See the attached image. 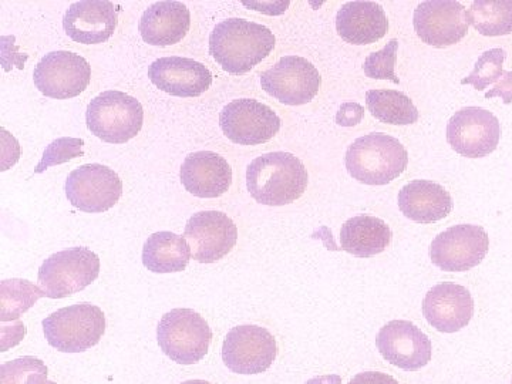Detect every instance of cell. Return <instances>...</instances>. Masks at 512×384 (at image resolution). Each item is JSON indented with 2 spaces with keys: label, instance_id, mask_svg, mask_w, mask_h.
I'll list each match as a JSON object with an SVG mask.
<instances>
[{
  "label": "cell",
  "instance_id": "1",
  "mask_svg": "<svg viewBox=\"0 0 512 384\" xmlns=\"http://www.w3.org/2000/svg\"><path fill=\"white\" fill-rule=\"evenodd\" d=\"M271 29L251 20H222L212 30L210 53L225 72L245 74L271 55L275 47Z\"/></svg>",
  "mask_w": 512,
  "mask_h": 384
},
{
  "label": "cell",
  "instance_id": "2",
  "mask_svg": "<svg viewBox=\"0 0 512 384\" xmlns=\"http://www.w3.org/2000/svg\"><path fill=\"white\" fill-rule=\"evenodd\" d=\"M309 175L298 157L285 151L262 154L247 168V187L256 202L284 207L298 200L308 187Z\"/></svg>",
  "mask_w": 512,
  "mask_h": 384
},
{
  "label": "cell",
  "instance_id": "3",
  "mask_svg": "<svg viewBox=\"0 0 512 384\" xmlns=\"http://www.w3.org/2000/svg\"><path fill=\"white\" fill-rule=\"evenodd\" d=\"M345 164L348 173L359 183L386 185L406 171L409 153L397 138L370 133L350 144Z\"/></svg>",
  "mask_w": 512,
  "mask_h": 384
},
{
  "label": "cell",
  "instance_id": "4",
  "mask_svg": "<svg viewBox=\"0 0 512 384\" xmlns=\"http://www.w3.org/2000/svg\"><path fill=\"white\" fill-rule=\"evenodd\" d=\"M52 348L63 353H82L92 349L106 332V316L89 302L59 309L42 322Z\"/></svg>",
  "mask_w": 512,
  "mask_h": 384
},
{
  "label": "cell",
  "instance_id": "5",
  "mask_svg": "<svg viewBox=\"0 0 512 384\" xmlns=\"http://www.w3.org/2000/svg\"><path fill=\"white\" fill-rule=\"evenodd\" d=\"M86 123L104 143L124 144L143 128V104L130 94L107 90L90 101Z\"/></svg>",
  "mask_w": 512,
  "mask_h": 384
},
{
  "label": "cell",
  "instance_id": "6",
  "mask_svg": "<svg viewBox=\"0 0 512 384\" xmlns=\"http://www.w3.org/2000/svg\"><path fill=\"white\" fill-rule=\"evenodd\" d=\"M161 350L178 365L201 362L210 349L212 330L207 320L192 309H173L158 323Z\"/></svg>",
  "mask_w": 512,
  "mask_h": 384
},
{
  "label": "cell",
  "instance_id": "7",
  "mask_svg": "<svg viewBox=\"0 0 512 384\" xmlns=\"http://www.w3.org/2000/svg\"><path fill=\"white\" fill-rule=\"evenodd\" d=\"M100 275V258L92 249L76 247L56 252L39 269V285L46 298L63 299L83 291Z\"/></svg>",
  "mask_w": 512,
  "mask_h": 384
},
{
  "label": "cell",
  "instance_id": "8",
  "mask_svg": "<svg viewBox=\"0 0 512 384\" xmlns=\"http://www.w3.org/2000/svg\"><path fill=\"white\" fill-rule=\"evenodd\" d=\"M490 249V237L480 225L446 229L430 245L431 262L446 272H466L480 265Z\"/></svg>",
  "mask_w": 512,
  "mask_h": 384
},
{
  "label": "cell",
  "instance_id": "9",
  "mask_svg": "<svg viewBox=\"0 0 512 384\" xmlns=\"http://www.w3.org/2000/svg\"><path fill=\"white\" fill-rule=\"evenodd\" d=\"M261 86L286 106H303L318 96L322 77L305 57L284 56L274 67L261 73Z\"/></svg>",
  "mask_w": 512,
  "mask_h": 384
},
{
  "label": "cell",
  "instance_id": "10",
  "mask_svg": "<svg viewBox=\"0 0 512 384\" xmlns=\"http://www.w3.org/2000/svg\"><path fill=\"white\" fill-rule=\"evenodd\" d=\"M278 355V346L268 329L242 325L229 330L222 345V360L238 375L265 373Z\"/></svg>",
  "mask_w": 512,
  "mask_h": 384
},
{
  "label": "cell",
  "instance_id": "11",
  "mask_svg": "<svg viewBox=\"0 0 512 384\" xmlns=\"http://www.w3.org/2000/svg\"><path fill=\"white\" fill-rule=\"evenodd\" d=\"M123 195L119 174L103 164H84L69 174L66 197L74 208L89 214L109 211Z\"/></svg>",
  "mask_w": 512,
  "mask_h": 384
},
{
  "label": "cell",
  "instance_id": "12",
  "mask_svg": "<svg viewBox=\"0 0 512 384\" xmlns=\"http://www.w3.org/2000/svg\"><path fill=\"white\" fill-rule=\"evenodd\" d=\"M92 79V66L76 53L57 50L42 57L33 82L39 92L50 99L66 100L79 96L87 89Z\"/></svg>",
  "mask_w": 512,
  "mask_h": 384
},
{
  "label": "cell",
  "instance_id": "13",
  "mask_svg": "<svg viewBox=\"0 0 512 384\" xmlns=\"http://www.w3.org/2000/svg\"><path fill=\"white\" fill-rule=\"evenodd\" d=\"M500 137V120L481 107H464L447 124V143L460 156L468 158H483L493 153Z\"/></svg>",
  "mask_w": 512,
  "mask_h": 384
},
{
  "label": "cell",
  "instance_id": "14",
  "mask_svg": "<svg viewBox=\"0 0 512 384\" xmlns=\"http://www.w3.org/2000/svg\"><path fill=\"white\" fill-rule=\"evenodd\" d=\"M220 126L225 136L239 146H258L281 130V119L271 107L254 99L231 101L222 109Z\"/></svg>",
  "mask_w": 512,
  "mask_h": 384
},
{
  "label": "cell",
  "instance_id": "15",
  "mask_svg": "<svg viewBox=\"0 0 512 384\" xmlns=\"http://www.w3.org/2000/svg\"><path fill=\"white\" fill-rule=\"evenodd\" d=\"M414 30L421 42L437 49L456 45L468 32L467 10L456 0H426L413 16Z\"/></svg>",
  "mask_w": 512,
  "mask_h": 384
},
{
  "label": "cell",
  "instance_id": "16",
  "mask_svg": "<svg viewBox=\"0 0 512 384\" xmlns=\"http://www.w3.org/2000/svg\"><path fill=\"white\" fill-rule=\"evenodd\" d=\"M184 238L200 264H214L228 255L238 241V228L221 211H201L185 225Z\"/></svg>",
  "mask_w": 512,
  "mask_h": 384
},
{
  "label": "cell",
  "instance_id": "17",
  "mask_svg": "<svg viewBox=\"0 0 512 384\" xmlns=\"http://www.w3.org/2000/svg\"><path fill=\"white\" fill-rule=\"evenodd\" d=\"M376 346L390 365L407 372L429 365L433 356L431 340L409 320H392L383 326Z\"/></svg>",
  "mask_w": 512,
  "mask_h": 384
},
{
  "label": "cell",
  "instance_id": "18",
  "mask_svg": "<svg viewBox=\"0 0 512 384\" xmlns=\"http://www.w3.org/2000/svg\"><path fill=\"white\" fill-rule=\"evenodd\" d=\"M151 83L175 97H198L210 90L212 74L205 64L190 57H161L148 69Z\"/></svg>",
  "mask_w": 512,
  "mask_h": 384
},
{
  "label": "cell",
  "instance_id": "19",
  "mask_svg": "<svg viewBox=\"0 0 512 384\" xmlns=\"http://www.w3.org/2000/svg\"><path fill=\"white\" fill-rule=\"evenodd\" d=\"M423 315L439 332L456 333L473 319V296L467 288L453 282L433 286L424 298Z\"/></svg>",
  "mask_w": 512,
  "mask_h": 384
},
{
  "label": "cell",
  "instance_id": "20",
  "mask_svg": "<svg viewBox=\"0 0 512 384\" xmlns=\"http://www.w3.org/2000/svg\"><path fill=\"white\" fill-rule=\"evenodd\" d=\"M64 32L83 45L107 42L117 28V9L110 0L74 2L63 18Z\"/></svg>",
  "mask_w": 512,
  "mask_h": 384
},
{
  "label": "cell",
  "instance_id": "21",
  "mask_svg": "<svg viewBox=\"0 0 512 384\" xmlns=\"http://www.w3.org/2000/svg\"><path fill=\"white\" fill-rule=\"evenodd\" d=\"M185 190L198 198H218L232 184V168L214 151H197L185 158L180 171Z\"/></svg>",
  "mask_w": 512,
  "mask_h": 384
},
{
  "label": "cell",
  "instance_id": "22",
  "mask_svg": "<svg viewBox=\"0 0 512 384\" xmlns=\"http://www.w3.org/2000/svg\"><path fill=\"white\" fill-rule=\"evenodd\" d=\"M190 26L191 13L183 2L161 0L143 13L138 29L148 45L165 47L181 42Z\"/></svg>",
  "mask_w": 512,
  "mask_h": 384
},
{
  "label": "cell",
  "instance_id": "23",
  "mask_svg": "<svg viewBox=\"0 0 512 384\" xmlns=\"http://www.w3.org/2000/svg\"><path fill=\"white\" fill-rule=\"evenodd\" d=\"M336 30L350 45H372L386 35L389 20L379 3L353 0L339 9Z\"/></svg>",
  "mask_w": 512,
  "mask_h": 384
},
{
  "label": "cell",
  "instance_id": "24",
  "mask_svg": "<svg viewBox=\"0 0 512 384\" xmlns=\"http://www.w3.org/2000/svg\"><path fill=\"white\" fill-rule=\"evenodd\" d=\"M400 211L419 224L444 220L453 210V198L443 185L429 180H414L399 192Z\"/></svg>",
  "mask_w": 512,
  "mask_h": 384
},
{
  "label": "cell",
  "instance_id": "25",
  "mask_svg": "<svg viewBox=\"0 0 512 384\" xmlns=\"http://www.w3.org/2000/svg\"><path fill=\"white\" fill-rule=\"evenodd\" d=\"M392 229L383 220L370 215H357L342 225L340 244L343 251L357 256L370 258L382 254L392 242Z\"/></svg>",
  "mask_w": 512,
  "mask_h": 384
},
{
  "label": "cell",
  "instance_id": "26",
  "mask_svg": "<svg viewBox=\"0 0 512 384\" xmlns=\"http://www.w3.org/2000/svg\"><path fill=\"white\" fill-rule=\"evenodd\" d=\"M191 248L187 239L170 231L156 232L143 247V264L154 274L183 272L190 264Z\"/></svg>",
  "mask_w": 512,
  "mask_h": 384
},
{
  "label": "cell",
  "instance_id": "27",
  "mask_svg": "<svg viewBox=\"0 0 512 384\" xmlns=\"http://www.w3.org/2000/svg\"><path fill=\"white\" fill-rule=\"evenodd\" d=\"M366 106L376 120L393 126H409L419 120L413 100L399 90H369Z\"/></svg>",
  "mask_w": 512,
  "mask_h": 384
},
{
  "label": "cell",
  "instance_id": "28",
  "mask_svg": "<svg viewBox=\"0 0 512 384\" xmlns=\"http://www.w3.org/2000/svg\"><path fill=\"white\" fill-rule=\"evenodd\" d=\"M468 25L483 36L512 33V0H477L467 10Z\"/></svg>",
  "mask_w": 512,
  "mask_h": 384
},
{
  "label": "cell",
  "instance_id": "29",
  "mask_svg": "<svg viewBox=\"0 0 512 384\" xmlns=\"http://www.w3.org/2000/svg\"><path fill=\"white\" fill-rule=\"evenodd\" d=\"M45 292L28 279H6L0 282V322L18 320Z\"/></svg>",
  "mask_w": 512,
  "mask_h": 384
},
{
  "label": "cell",
  "instance_id": "30",
  "mask_svg": "<svg viewBox=\"0 0 512 384\" xmlns=\"http://www.w3.org/2000/svg\"><path fill=\"white\" fill-rule=\"evenodd\" d=\"M507 52L500 47L487 50L478 57L470 76L461 80V84H471L478 92H483L491 84L497 83L503 77V66Z\"/></svg>",
  "mask_w": 512,
  "mask_h": 384
},
{
  "label": "cell",
  "instance_id": "31",
  "mask_svg": "<svg viewBox=\"0 0 512 384\" xmlns=\"http://www.w3.org/2000/svg\"><path fill=\"white\" fill-rule=\"evenodd\" d=\"M397 49H399V40L392 39L382 50L367 56L365 64H363L366 76L370 79L390 80L394 84H400L399 77L394 73Z\"/></svg>",
  "mask_w": 512,
  "mask_h": 384
},
{
  "label": "cell",
  "instance_id": "32",
  "mask_svg": "<svg viewBox=\"0 0 512 384\" xmlns=\"http://www.w3.org/2000/svg\"><path fill=\"white\" fill-rule=\"evenodd\" d=\"M82 138L62 137L50 143L43 153L42 161L37 165L35 173H45L52 165L67 163L73 158L84 156Z\"/></svg>",
  "mask_w": 512,
  "mask_h": 384
},
{
  "label": "cell",
  "instance_id": "33",
  "mask_svg": "<svg viewBox=\"0 0 512 384\" xmlns=\"http://www.w3.org/2000/svg\"><path fill=\"white\" fill-rule=\"evenodd\" d=\"M47 373V367L35 356H23L0 366V384H28L35 373Z\"/></svg>",
  "mask_w": 512,
  "mask_h": 384
},
{
  "label": "cell",
  "instance_id": "34",
  "mask_svg": "<svg viewBox=\"0 0 512 384\" xmlns=\"http://www.w3.org/2000/svg\"><path fill=\"white\" fill-rule=\"evenodd\" d=\"M363 117H365L363 106H360L359 103L348 101V103H343L340 106L338 114H336V123L342 127H353L357 126L363 120Z\"/></svg>",
  "mask_w": 512,
  "mask_h": 384
},
{
  "label": "cell",
  "instance_id": "35",
  "mask_svg": "<svg viewBox=\"0 0 512 384\" xmlns=\"http://www.w3.org/2000/svg\"><path fill=\"white\" fill-rule=\"evenodd\" d=\"M501 97L504 104H510L512 101V72H504L500 82L495 84L494 89L485 93V99Z\"/></svg>",
  "mask_w": 512,
  "mask_h": 384
},
{
  "label": "cell",
  "instance_id": "36",
  "mask_svg": "<svg viewBox=\"0 0 512 384\" xmlns=\"http://www.w3.org/2000/svg\"><path fill=\"white\" fill-rule=\"evenodd\" d=\"M349 384H399V382L386 373L365 372L353 377Z\"/></svg>",
  "mask_w": 512,
  "mask_h": 384
},
{
  "label": "cell",
  "instance_id": "37",
  "mask_svg": "<svg viewBox=\"0 0 512 384\" xmlns=\"http://www.w3.org/2000/svg\"><path fill=\"white\" fill-rule=\"evenodd\" d=\"M340 384L339 376H325V377H316V379L309 380L306 384Z\"/></svg>",
  "mask_w": 512,
  "mask_h": 384
},
{
  "label": "cell",
  "instance_id": "38",
  "mask_svg": "<svg viewBox=\"0 0 512 384\" xmlns=\"http://www.w3.org/2000/svg\"><path fill=\"white\" fill-rule=\"evenodd\" d=\"M28 384H56L47 380V373H35L29 377Z\"/></svg>",
  "mask_w": 512,
  "mask_h": 384
},
{
  "label": "cell",
  "instance_id": "39",
  "mask_svg": "<svg viewBox=\"0 0 512 384\" xmlns=\"http://www.w3.org/2000/svg\"><path fill=\"white\" fill-rule=\"evenodd\" d=\"M181 384H211V383L205 382V380H188V382H184Z\"/></svg>",
  "mask_w": 512,
  "mask_h": 384
},
{
  "label": "cell",
  "instance_id": "40",
  "mask_svg": "<svg viewBox=\"0 0 512 384\" xmlns=\"http://www.w3.org/2000/svg\"><path fill=\"white\" fill-rule=\"evenodd\" d=\"M511 384H512V382H511Z\"/></svg>",
  "mask_w": 512,
  "mask_h": 384
}]
</instances>
